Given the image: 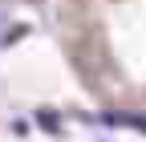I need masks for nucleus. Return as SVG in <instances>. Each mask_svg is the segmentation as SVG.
Returning <instances> with one entry per match:
<instances>
[{"mask_svg":"<svg viewBox=\"0 0 146 142\" xmlns=\"http://www.w3.org/2000/svg\"><path fill=\"white\" fill-rule=\"evenodd\" d=\"M57 49L106 110L146 114V0H57Z\"/></svg>","mask_w":146,"mask_h":142,"instance_id":"nucleus-1","label":"nucleus"}]
</instances>
